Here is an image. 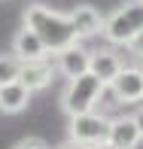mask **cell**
Segmentation results:
<instances>
[{
    "instance_id": "17",
    "label": "cell",
    "mask_w": 143,
    "mask_h": 149,
    "mask_svg": "<svg viewBox=\"0 0 143 149\" xmlns=\"http://www.w3.org/2000/svg\"><path fill=\"white\" fill-rule=\"evenodd\" d=\"M134 122H137V131H140V137H143V107L134 113Z\"/></svg>"
},
{
    "instance_id": "8",
    "label": "cell",
    "mask_w": 143,
    "mask_h": 149,
    "mask_svg": "<svg viewBox=\"0 0 143 149\" xmlns=\"http://www.w3.org/2000/svg\"><path fill=\"white\" fill-rule=\"evenodd\" d=\"M140 131H137V122L134 116H116L110 119V131H107V143L119 146V149H137L140 143Z\"/></svg>"
},
{
    "instance_id": "3",
    "label": "cell",
    "mask_w": 143,
    "mask_h": 149,
    "mask_svg": "<svg viewBox=\"0 0 143 149\" xmlns=\"http://www.w3.org/2000/svg\"><path fill=\"white\" fill-rule=\"evenodd\" d=\"M140 31H143V0H131L119 6L113 15L104 18V28H100V33L116 46H128Z\"/></svg>"
},
{
    "instance_id": "5",
    "label": "cell",
    "mask_w": 143,
    "mask_h": 149,
    "mask_svg": "<svg viewBox=\"0 0 143 149\" xmlns=\"http://www.w3.org/2000/svg\"><path fill=\"white\" fill-rule=\"evenodd\" d=\"M107 88H113L119 104H140L143 100V70L140 67H122L119 76Z\"/></svg>"
},
{
    "instance_id": "4",
    "label": "cell",
    "mask_w": 143,
    "mask_h": 149,
    "mask_svg": "<svg viewBox=\"0 0 143 149\" xmlns=\"http://www.w3.org/2000/svg\"><path fill=\"white\" fill-rule=\"evenodd\" d=\"M70 140H79V143L85 146H94V143H104L107 140V131H110V119L104 116V113H76V116H70Z\"/></svg>"
},
{
    "instance_id": "9",
    "label": "cell",
    "mask_w": 143,
    "mask_h": 149,
    "mask_svg": "<svg viewBox=\"0 0 143 149\" xmlns=\"http://www.w3.org/2000/svg\"><path fill=\"white\" fill-rule=\"evenodd\" d=\"M67 15H70V22H73V28H76V37L79 40L98 37L100 28H104V15H100L94 6H88V3H79L76 9H70Z\"/></svg>"
},
{
    "instance_id": "14",
    "label": "cell",
    "mask_w": 143,
    "mask_h": 149,
    "mask_svg": "<svg viewBox=\"0 0 143 149\" xmlns=\"http://www.w3.org/2000/svg\"><path fill=\"white\" fill-rule=\"evenodd\" d=\"M128 46H131V52H134V55H137L140 61H143V31L137 33V37H134L131 40V43H128Z\"/></svg>"
},
{
    "instance_id": "12",
    "label": "cell",
    "mask_w": 143,
    "mask_h": 149,
    "mask_svg": "<svg viewBox=\"0 0 143 149\" xmlns=\"http://www.w3.org/2000/svg\"><path fill=\"white\" fill-rule=\"evenodd\" d=\"M122 67L125 64H122V58L116 55V52H91V61H88V73H94L104 85H110L113 79L119 76Z\"/></svg>"
},
{
    "instance_id": "11",
    "label": "cell",
    "mask_w": 143,
    "mask_h": 149,
    "mask_svg": "<svg viewBox=\"0 0 143 149\" xmlns=\"http://www.w3.org/2000/svg\"><path fill=\"white\" fill-rule=\"evenodd\" d=\"M18 82H24L31 91H43L52 82V64H46V58L43 61H22Z\"/></svg>"
},
{
    "instance_id": "16",
    "label": "cell",
    "mask_w": 143,
    "mask_h": 149,
    "mask_svg": "<svg viewBox=\"0 0 143 149\" xmlns=\"http://www.w3.org/2000/svg\"><path fill=\"white\" fill-rule=\"evenodd\" d=\"M61 149H88V146H85V143H79V140H67Z\"/></svg>"
},
{
    "instance_id": "15",
    "label": "cell",
    "mask_w": 143,
    "mask_h": 149,
    "mask_svg": "<svg viewBox=\"0 0 143 149\" xmlns=\"http://www.w3.org/2000/svg\"><path fill=\"white\" fill-rule=\"evenodd\" d=\"M15 149H49V146H46L43 140H22Z\"/></svg>"
},
{
    "instance_id": "18",
    "label": "cell",
    "mask_w": 143,
    "mask_h": 149,
    "mask_svg": "<svg viewBox=\"0 0 143 149\" xmlns=\"http://www.w3.org/2000/svg\"><path fill=\"white\" fill-rule=\"evenodd\" d=\"M88 149H119V146H113V143H107V140H104V143H94V146H88Z\"/></svg>"
},
{
    "instance_id": "13",
    "label": "cell",
    "mask_w": 143,
    "mask_h": 149,
    "mask_svg": "<svg viewBox=\"0 0 143 149\" xmlns=\"http://www.w3.org/2000/svg\"><path fill=\"white\" fill-rule=\"evenodd\" d=\"M18 70H22V61L15 55H0V85L18 79Z\"/></svg>"
},
{
    "instance_id": "1",
    "label": "cell",
    "mask_w": 143,
    "mask_h": 149,
    "mask_svg": "<svg viewBox=\"0 0 143 149\" xmlns=\"http://www.w3.org/2000/svg\"><path fill=\"white\" fill-rule=\"evenodd\" d=\"M24 24L40 33V40L46 43L49 52H61L64 46H70V43L79 40L76 37V28H73V22H70V15L55 12V9H49V6H43V3L28 6V12H24Z\"/></svg>"
},
{
    "instance_id": "7",
    "label": "cell",
    "mask_w": 143,
    "mask_h": 149,
    "mask_svg": "<svg viewBox=\"0 0 143 149\" xmlns=\"http://www.w3.org/2000/svg\"><path fill=\"white\" fill-rule=\"evenodd\" d=\"M12 55L18 61H43L49 55V49H46V43L40 40V33L24 24V28L15 33V40H12Z\"/></svg>"
},
{
    "instance_id": "10",
    "label": "cell",
    "mask_w": 143,
    "mask_h": 149,
    "mask_svg": "<svg viewBox=\"0 0 143 149\" xmlns=\"http://www.w3.org/2000/svg\"><path fill=\"white\" fill-rule=\"evenodd\" d=\"M31 94H33V91H31L24 82H18V79H12V82L0 85V110L9 113V116H15V113L28 110Z\"/></svg>"
},
{
    "instance_id": "2",
    "label": "cell",
    "mask_w": 143,
    "mask_h": 149,
    "mask_svg": "<svg viewBox=\"0 0 143 149\" xmlns=\"http://www.w3.org/2000/svg\"><path fill=\"white\" fill-rule=\"evenodd\" d=\"M107 85L100 82L94 73H82V76L67 79V88L61 94V107H64L67 116H76V113H88L100 104Z\"/></svg>"
},
{
    "instance_id": "6",
    "label": "cell",
    "mask_w": 143,
    "mask_h": 149,
    "mask_svg": "<svg viewBox=\"0 0 143 149\" xmlns=\"http://www.w3.org/2000/svg\"><path fill=\"white\" fill-rule=\"evenodd\" d=\"M55 55H58V61H55V70H58V73H64L67 79L88 73V61H91V52H85L79 43L64 46V49H61V52H55Z\"/></svg>"
}]
</instances>
